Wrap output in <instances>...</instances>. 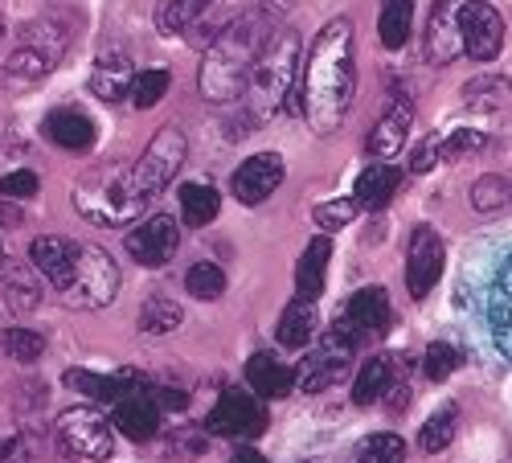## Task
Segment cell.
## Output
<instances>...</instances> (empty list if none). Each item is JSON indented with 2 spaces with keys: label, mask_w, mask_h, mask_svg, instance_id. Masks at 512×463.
Wrapping results in <instances>:
<instances>
[{
  "label": "cell",
  "mask_w": 512,
  "mask_h": 463,
  "mask_svg": "<svg viewBox=\"0 0 512 463\" xmlns=\"http://www.w3.org/2000/svg\"><path fill=\"white\" fill-rule=\"evenodd\" d=\"M304 87V119L316 136H332L345 123L357 95V66H353V21L336 17L320 29L300 70Z\"/></svg>",
  "instance_id": "obj_1"
},
{
  "label": "cell",
  "mask_w": 512,
  "mask_h": 463,
  "mask_svg": "<svg viewBox=\"0 0 512 463\" xmlns=\"http://www.w3.org/2000/svg\"><path fill=\"white\" fill-rule=\"evenodd\" d=\"M271 41V25L267 13H242L238 21H230L218 37L209 41V50L201 58V74L197 87L209 103H234L246 95L254 62L263 58Z\"/></svg>",
  "instance_id": "obj_2"
},
{
  "label": "cell",
  "mask_w": 512,
  "mask_h": 463,
  "mask_svg": "<svg viewBox=\"0 0 512 463\" xmlns=\"http://www.w3.org/2000/svg\"><path fill=\"white\" fill-rule=\"evenodd\" d=\"M74 205L95 226H132L148 201L136 189L132 164H115V168H95V173L82 177L74 185Z\"/></svg>",
  "instance_id": "obj_3"
},
{
  "label": "cell",
  "mask_w": 512,
  "mask_h": 463,
  "mask_svg": "<svg viewBox=\"0 0 512 463\" xmlns=\"http://www.w3.org/2000/svg\"><path fill=\"white\" fill-rule=\"evenodd\" d=\"M300 46H295L291 33H271L263 58L254 62V74H250V87L242 95V107L250 119H267L275 115L279 107H287V95L295 91L300 82Z\"/></svg>",
  "instance_id": "obj_4"
},
{
  "label": "cell",
  "mask_w": 512,
  "mask_h": 463,
  "mask_svg": "<svg viewBox=\"0 0 512 463\" xmlns=\"http://www.w3.org/2000/svg\"><path fill=\"white\" fill-rule=\"evenodd\" d=\"M66 41H70V25L62 17H37L21 29L17 37V46L5 62V70L21 82H37V78H46L58 58L66 54Z\"/></svg>",
  "instance_id": "obj_5"
},
{
  "label": "cell",
  "mask_w": 512,
  "mask_h": 463,
  "mask_svg": "<svg viewBox=\"0 0 512 463\" xmlns=\"http://www.w3.org/2000/svg\"><path fill=\"white\" fill-rule=\"evenodd\" d=\"M119 291V267L115 259L107 255L103 246H78L74 250V267H70V279L62 287V300L70 308H82V312H95V308H107Z\"/></svg>",
  "instance_id": "obj_6"
},
{
  "label": "cell",
  "mask_w": 512,
  "mask_h": 463,
  "mask_svg": "<svg viewBox=\"0 0 512 463\" xmlns=\"http://www.w3.org/2000/svg\"><path fill=\"white\" fill-rule=\"evenodd\" d=\"M353 349H357V336H353V328H349L345 320H340V324L328 332V341L316 345V349L300 361V369H295V386H300L304 394H320V390L336 386L340 377H345L349 361H353Z\"/></svg>",
  "instance_id": "obj_7"
},
{
  "label": "cell",
  "mask_w": 512,
  "mask_h": 463,
  "mask_svg": "<svg viewBox=\"0 0 512 463\" xmlns=\"http://www.w3.org/2000/svg\"><path fill=\"white\" fill-rule=\"evenodd\" d=\"M185 156H189V140L181 128H160L148 144V152L132 164V177H136V189L144 193V201H152L168 181H173L181 168H185Z\"/></svg>",
  "instance_id": "obj_8"
},
{
  "label": "cell",
  "mask_w": 512,
  "mask_h": 463,
  "mask_svg": "<svg viewBox=\"0 0 512 463\" xmlns=\"http://www.w3.org/2000/svg\"><path fill=\"white\" fill-rule=\"evenodd\" d=\"M115 423H107V418L91 406H70L58 414L54 423V435L62 443L66 455H82V459H111L115 451V435H111Z\"/></svg>",
  "instance_id": "obj_9"
},
{
  "label": "cell",
  "mask_w": 512,
  "mask_h": 463,
  "mask_svg": "<svg viewBox=\"0 0 512 463\" xmlns=\"http://www.w3.org/2000/svg\"><path fill=\"white\" fill-rule=\"evenodd\" d=\"M463 5L467 0H435L431 5L422 41V58L431 66H447L463 54Z\"/></svg>",
  "instance_id": "obj_10"
},
{
  "label": "cell",
  "mask_w": 512,
  "mask_h": 463,
  "mask_svg": "<svg viewBox=\"0 0 512 463\" xmlns=\"http://www.w3.org/2000/svg\"><path fill=\"white\" fill-rule=\"evenodd\" d=\"M263 427H267L263 402L242 394V390H226L218 398V406H213L209 418H205V431L222 435V439H250V435H259Z\"/></svg>",
  "instance_id": "obj_11"
},
{
  "label": "cell",
  "mask_w": 512,
  "mask_h": 463,
  "mask_svg": "<svg viewBox=\"0 0 512 463\" xmlns=\"http://www.w3.org/2000/svg\"><path fill=\"white\" fill-rule=\"evenodd\" d=\"M484 324H488L492 349L504 361H512V255L496 267V275L484 291Z\"/></svg>",
  "instance_id": "obj_12"
},
{
  "label": "cell",
  "mask_w": 512,
  "mask_h": 463,
  "mask_svg": "<svg viewBox=\"0 0 512 463\" xmlns=\"http://www.w3.org/2000/svg\"><path fill=\"white\" fill-rule=\"evenodd\" d=\"M439 275H443V238L431 226H418L410 234V255H406V287H410V296L414 300L431 296Z\"/></svg>",
  "instance_id": "obj_13"
},
{
  "label": "cell",
  "mask_w": 512,
  "mask_h": 463,
  "mask_svg": "<svg viewBox=\"0 0 512 463\" xmlns=\"http://www.w3.org/2000/svg\"><path fill=\"white\" fill-rule=\"evenodd\" d=\"M504 17L488 0H467L463 5V50L476 62H492L504 50Z\"/></svg>",
  "instance_id": "obj_14"
},
{
  "label": "cell",
  "mask_w": 512,
  "mask_h": 463,
  "mask_svg": "<svg viewBox=\"0 0 512 463\" xmlns=\"http://www.w3.org/2000/svg\"><path fill=\"white\" fill-rule=\"evenodd\" d=\"M177 246H181V226L168 214H152L127 234V250H132V259L140 267H164L177 255Z\"/></svg>",
  "instance_id": "obj_15"
},
{
  "label": "cell",
  "mask_w": 512,
  "mask_h": 463,
  "mask_svg": "<svg viewBox=\"0 0 512 463\" xmlns=\"http://www.w3.org/2000/svg\"><path fill=\"white\" fill-rule=\"evenodd\" d=\"M283 173H287V168H283L279 152H259V156H250V160L238 164L230 189H234V197L242 205H263L283 185Z\"/></svg>",
  "instance_id": "obj_16"
},
{
  "label": "cell",
  "mask_w": 512,
  "mask_h": 463,
  "mask_svg": "<svg viewBox=\"0 0 512 463\" xmlns=\"http://www.w3.org/2000/svg\"><path fill=\"white\" fill-rule=\"evenodd\" d=\"M111 423H115V431H123L127 439H136V443L156 439V431H160V402H156V394L140 386L127 398H119Z\"/></svg>",
  "instance_id": "obj_17"
},
{
  "label": "cell",
  "mask_w": 512,
  "mask_h": 463,
  "mask_svg": "<svg viewBox=\"0 0 512 463\" xmlns=\"http://www.w3.org/2000/svg\"><path fill=\"white\" fill-rule=\"evenodd\" d=\"M345 324L353 328V336H381L390 328V296L386 287H361L349 300Z\"/></svg>",
  "instance_id": "obj_18"
},
{
  "label": "cell",
  "mask_w": 512,
  "mask_h": 463,
  "mask_svg": "<svg viewBox=\"0 0 512 463\" xmlns=\"http://www.w3.org/2000/svg\"><path fill=\"white\" fill-rule=\"evenodd\" d=\"M132 82H136V66L127 54H103L91 70V95L103 103H119L123 95H132Z\"/></svg>",
  "instance_id": "obj_19"
},
{
  "label": "cell",
  "mask_w": 512,
  "mask_h": 463,
  "mask_svg": "<svg viewBox=\"0 0 512 463\" xmlns=\"http://www.w3.org/2000/svg\"><path fill=\"white\" fill-rule=\"evenodd\" d=\"M74 242L70 238H58V234H41L33 246H29V263L46 275L58 291L66 287V279H70V267H74Z\"/></svg>",
  "instance_id": "obj_20"
},
{
  "label": "cell",
  "mask_w": 512,
  "mask_h": 463,
  "mask_svg": "<svg viewBox=\"0 0 512 463\" xmlns=\"http://www.w3.org/2000/svg\"><path fill=\"white\" fill-rule=\"evenodd\" d=\"M410 123H414V107L406 99L394 103L386 115L377 119V128L369 132V156H377V160L398 156L402 144H406V136H410Z\"/></svg>",
  "instance_id": "obj_21"
},
{
  "label": "cell",
  "mask_w": 512,
  "mask_h": 463,
  "mask_svg": "<svg viewBox=\"0 0 512 463\" xmlns=\"http://www.w3.org/2000/svg\"><path fill=\"white\" fill-rule=\"evenodd\" d=\"M246 382L259 398H287L295 390V369L271 353H254L246 361Z\"/></svg>",
  "instance_id": "obj_22"
},
{
  "label": "cell",
  "mask_w": 512,
  "mask_h": 463,
  "mask_svg": "<svg viewBox=\"0 0 512 463\" xmlns=\"http://www.w3.org/2000/svg\"><path fill=\"white\" fill-rule=\"evenodd\" d=\"M46 136L66 152H91L95 148V123L74 107H58L46 115Z\"/></svg>",
  "instance_id": "obj_23"
},
{
  "label": "cell",
  "mask_w": 512,
  "mask_h": 463,
  "mask_svg": "<svg viewBox=\"0 0 512 463\" xmlns=\"http://www.w3.org/2000/svg\"><path fill=\"white\" fill-rule=\"evenodd\" d=\"M66 386L78 390L82 398H95V402H119L132 390H140V382L132 373H115V377H103V373H87V369H70L66 373Z\"/></svg>",
  "instance_id": "obj_24"
},
{
  "label": "cell",
  "mask_w": 512,
  "mask_h": 463,
  "mask_svg": "<svg viewBox=\"0 0 512 463\" xmlns=\"http://www.w3.org/2000/svg\"><path fill=\"white\" fill-rule=\"evenodd\" d=\"M398 185H402V168L373 164V168H365V173L357 177L353 197H357V205H361V209H386V205L394 201Z\"/></svg>",
  "instance_id": "obj_25"
},
{
  "label": "cell",
  "mask_w": 512,
  "mask_h": 463,
  "mask_svg": "<svg viewBox=\"0 0 512 463\" xmlns=\"http://www.w3.org/2000/svg\"><path fill=\"white\" fill-rule=\"evenodd\" d=\"M328 255H332V242H328V234L312 238V242H308V250L300 255V267H295V287H300V296H304V300H316L320 291H324Z\"/></svg>",
  "instance_id": "obj_26"
},
{
  "label": "cell",
  "mask_w": 512,
  "mask_h": 463,
  "mask_svg": "<svg viewBox=\"0 0 512 463\" xmlns=\"http://www.w3.org/2000/svg\"><path fill=\"white\" fill-rule=\"evenodd\" d=\"M279 345L283 349H304L312 336H316V304L312 300H291L287 308H283V316H279Z\"/></svg>",
  "instance_id": "obj_27"
},
{
  "label": "cell",
  "mask_w": 512,
  "mask_h": 463,
  "mask_svg": "<svg viewBox=\"0 0 512 463\" xmlns=\"http://www.w3.org/2000/svg\"><path fill=\"white\" fill-rule=\"evenodd\" d=\"M377 33H381V46L386 50H402L414 33V0H386V5H381Z\"/></svg>",
  "instance_id": "obj_28"
},
{
  "label": "cell",
  "mask_w": 512,
  "mask_h": 463,
  "mask_svg": "<svg viewBox=\"0 0 512 463\" xmlns=\"http://www.w3.org/2000/svg\"><path fill=\"white\" fill-rule=\"evenodd\" d=\"M390 377H394L390 357H369L361 365V373H357V382H353V402L357 406L381 402V398H386V390H390Z\"/></svg>",
  "instance_id": "obj_29"
},
{
  "label": "cell",
  "mask_w": 512,
  "mask_h": 463,
  "mask_svg": "<svg viewBox=\"0 0 512 463\" xmlns=\"http://www.w3.org/2000/svg\"><path fill=\"white\" fill-rule=\"evenodd\" d=\"M218 209H222V197H218L213 185H185L181 189V214H185V222L193 230L209 226L213 218H218Z\"/></svg>",
  "instance_id": "obj_30"
},
{
  "label": "cell",
  "mask_w": 512,
  "mask_h": 463,
  "mask_svg": "<svg viewBox=\"0 0 512 463\" xmlns=\"http://www.w3.org/2000/svg\"><path fill=\"white\" fill-rule=\"evenodd\" d=\"M209 5L213 0H168L156 13V25H160V33H185L209 13Z\"/></svg>",
  "instance_id": "obj_31"
},
{
  "label": "cell",
  "mask_w": 512,
  "mask_h": 463,
  "mask_svg": "<svg viewBox=\"0 0 512 463\" xmlns=\"http://www.w3.org/2000/svg\"><path fill=\"white\" fill-rule=\"evenodd\" d=\"M455 431H459V410L447 402V406H439L431 418H426V427H422L418 443H422V451H426V455H439V451L455 439Z\"/></svg>",
  "instance_id": "obj_32"
},
{
  "label": "cell",
  "mask_w": 512,
  "mask_h": 463,
  "mask_svg": "<svg viewBox=\"0 0 512 463\" xmlns=\"http://www.w3.org/2000/svg\"><path fill=\"white\" fill-rule=\"evenodd\" d=\"M181 320H185L181 304H177V300H168V296H148V304L140 308V328L152 332V336L173 332Z\"/></svg>",
  "instance_id": "obj_33"
},
{
  "label": "cell",
  "mask_w": 512,
  "mask_h": 463,
  "mask_svg": "<svg viewBox=\"0 0 512 463\" xmlns=\"http://www.w3.org/2000/svg\"><path fill=\"white\" fill-rule=\"evenodd\" d=\"M185 287L193 300H218L226 291V271L218 263H193L185 275Z\"/></svg>",
  "instance_id": "obj_34"
},
{
  "label": "cell",
  "mask_w": 512,
  "mask_h": 463,
  "mask_svg": "<svg viewBox=\"0 0 512 463\" xmlns=\"http://www.w3.org/2000/svg\"><path fill=\"white\" fill-rule=\"evenodd\" d=\"M168 87H173V78H168V70H160V66L140 70V74H136V82H132V103H136L140 111H148V107H156V103L168 95Z\"/></svg>",
  "instance_id": "obj_35"
},
{
  "label": "cell",
  "mask_w": 512,
  "mask_h": 463,
  "mask_svg": "<svg viewBox=\"0 0 512 463\" xmlns=\"http://www.w3.org/2000/svg\"><path fill=\"white\" fill-rule=\"evenodd\" d=\"M467 107H476V111H496L504 99H508V82L504 78H476V82H467V91H463Z\"/></svg>",
  "instance_id": "obj_36"
},
{
  "label": "cell",
  "mask_w": 512,
  "mask_h": 463,
  "mask_svg": "<svg viewBox=\"0 0 512 463\" xmlns=\"http://www.w3.org/2000/svg\"><path fill=\"white\" fill-rule=\"evenodd\" d=\"M406 459V443L398 435H369L357 447V463H402Z\"/></svg>",
  "instance_id": "obj_37"
},
{
  "label": "cell",
  "mask_w": 512,
  "mask_h": 463,
  "mask_svg": "<svg viewBox=\"0 0 512 463\" xmlns=\"http://www.w3.org/2000/svg\"><path fill=\"white\" fill-rule=\"evenodd\" d=\"M5 353L21 365H33L41 353H46V336L33 332V328H9L5 332Z\"/></svg>",
  "instance_id": "obj_38"
},
{
  "label": "cell",
  "mask_w": 512,
  "mask_h": 463,
  "mask_svg": "<svg viewBox=\"0 0 512 463\" xmlns=\"http://www.w3.org/2000/svg\"><path fill=\"white\" fill-rule=\"evenodd\" d=\"M357 197H336V201H324L316 205V226L320 230H340V226H349L357 218Z\"/></svg>",
  "instance_id": "obj_39"
},
{
  "label": "cell",
  "mask_w": 512,
  "mask_h": 463,
  "mask_svg": "<svg viewBox=\"0 0 512 463\" xmlns=\"http://www.w3.org/2000/svg\"><path fill=\"white\" fill-rule=\"evenodd\" d=\"M508 197H512V189H508L504 177H480L476 189H472V205L480 209V214H492V209H500Z\"/></svg>",
  "instance_id": "obj_40"
},
{
  "label": "cell",
  "mask_w": 512,
  "mask_h": 463,
  "mask_svg": "<svg viewBox=\"0 0 512 463\" xmlns=\"http://www.w3.org/2000/svg\"><path fill=\"white\" fill-rule=\"evenodd\" d=\"M455 365H459V353L447 341H435L431 349H426V377H431V382H447V377L455 373Z\"/></svg>",
  "instance_id": "obj_41"
},
{
  "label": "cell",
  "mask_w": 512,
  "mask_h": 463,
  "mask_svg": "<svg viewBox=\"0 0 512 463\" xmlns=\"http://www.w3.org/2000/svg\"><path fill=\"white\" fill-rule=\"evenodd\" d=\"M0 193H5L9 201H29L37 193V173H29V168H17V173L0 177Z\"/></svg>",
  "instance_id": "obj_42"
},
{
  "label": "cell",
  "mask_w": 512,
  "mask_h": 463,
  "mask_svg": "<svg viewBox=\"0 0 512 463\" xmlns=\"http://www.w3.org/2000/svg\"><path fill=\"white\" fill-rule=\"evenodd\" d=\"M484 144H488L484 132H451V136H443V160H459L467 152H480Z\"/></svg>",
  "instance_id": "obj_43"
},
{
  "label": "cell",
  "mask_w": 512,
  "mask_h": 463,
  "mask_svg": "<svg viewBox=\"0 0 512 463\" xmlns=\"http://www.w3.org/2000/svg\"><path fill=\"white\" fill-rule=\"evenodd\" d=\"M443 160V136H431L418 152H414V160H410V173H431V168Z\"/></svg>",
  "instance_id": "obj_44"
},
{
  "label": "cell",
  "mask_w": 512,
  "mask_h": 463,
  "mask_svg": "<svg viewBox=\"0 0 512 463\" xmlns=\"http://www.w3.org/2000/svg\"><path fill=\"white\" fill-rule=\"evenodd\" d=\"M5 291H9V304H13L17 312H29V308H37V287L21 283L17 275H9V279H5Z\"/></svg>",
  "instance_id": "obj_45"
},
{
  "label": "cell",
  "mask_w": 512,
  "mask_h": 463,
  "mask_svg": "<svg viewBox=\"0 0 512 463\" xmlns=\"http://www.w3.org/2000/svg\"><path fill=\"white\" fill-rule=\"evenodd\" d=\"M0 463H29V439H9L5 451H0Z\"/></svg>",
  "instance_id": "obj_46"
},
{
  "label": "cell",
  "mask_w": 512,
  "mask_h": 463,
  "mask_svg": "<svg viewBox=\"0 0 512 463\" xmlns=\"http://www.w3.org/2000/svg\"><path fill=\"white\" fill-rule=\"evenodd\" d=\"M156 394V402H160V410H185L189 406V398H185V390H152Z\"/></svg>",
  "instance_id": "obj_47"
},
{
  "label": "cell",
  "mask_w": 512,
  "mask_h": 463,
  "mask_svg": "<svg viewBox=\"0 0 512 463\" xmlns=\"http://www.w3.org/2000/svg\"><path fill=\"white\" fill-rule=\"evenodd\" d=\"M386 398H390V402H386V410H390V414H398V410H406V406H410V390H406V386H390V390H386Z\"/></svg>",
  "instance_id": "obj_48"
},
{
  "label": "cell",
  "mask_w": 512,
  "mask_h": 463,
  "mask_svg": "<svg viewBox=\"0 0 512 463\" xmlns=\"http://www.w3.org/2000/svg\"><path fill=\"white\" fill-rule=\"evenodd\" d=\"M230 463H267L259 451H254V447H242V451H234V459Z\"/></svg>",
  "instance_id": "obj_49"
},
{
  "label": "cell",
  "mask_w": 512,
  "mask_h": 463,
  "mask_svg": "<svg viewBox=\"0 0 512 463\" xmlns=\"http://www.w3.org/2000/svg\"><path fill=\"white\" fill-rule=\"evenodd\" d=\"M283 9H291V0H263V13L271 17V13H283Z\"/></svg>",
  "instance_id": "obj_50"
},
{
  "label": "cell",
  "mask_w": 512,
  "mask_h": 463,
  "mask_svg": "<svg viewBox=\"0 0 512 463\" xmlns=\"http://www.w3.org/2000/svg\"><path fill=\"white\" fill-rule=\"evenodd\" d=\"M0 267H5V234H0Z\"/></svg>",
  "instance_id": "obj_51"
},
{
  "label": "cell",
  "mask_w": 512,
  "mask_h": 463,
  "mask_svg": "<svg viewBox=\"0 0 512 463\" xmlns=\"http://www.w3.org/2000/svg\"><path fill=\"white\" fill-rule=\"evenodd\" d=\"M0 37H5V17H0Z\"/></svg>",
  "instance_id": "obj_52"
}]
</instances>
